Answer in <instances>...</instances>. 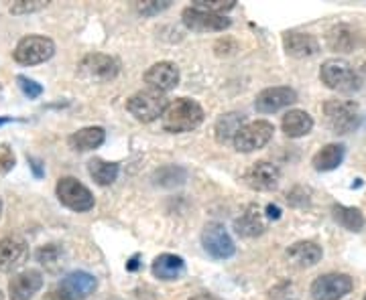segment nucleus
Instances as JSON below:
<instances>
[{
    "mask_svg": "<svg viewBox=\"0 0 366 300\" xmlns=\"http://www.w3.org/2000/svg\"><path fill=\"white\" fill-rule=\"evenodd\" d=\"M144 83L149 86V90H157L161 93L171 92L179 83V67L171 61H159L144 71Z\"/></svg>",
    "mask_w": 366,
    "mask_h": 300,
    "instance_id": "nucleus-13",
    "label": "nucleus"
},
{
    "mask_svg": "<svg viewBox=\"0 0 366 300\" xmlns=\"http://www.w3.org/2000/svg\"><path fill=\"white\" fill-rule=\"evenodd\" d=\"M151 270H153L155 278L169 282V280L182 278L183 272H185V262H183L182 256H175V254H161L155 258Z\"/></svg>",
    "mask_w": 366,
    "mask_h": 300,
    "instance_id": "nucleus-20",
    "label": "nucleus"
},
{
    "mask_svg": "<svg viewBox=\"0 0 366 300\" xmlns=\"http://www.w3.org/2000/svg\"><path fill=\"white\" fill-rule=\"evenodd\" d=\"M281 128L287 134L289 138H301L305 134H310L314 128V118L310 116L303 110H289L287 114L281 120Z\"/></svg>",
    "mask_w": 366,
    "mask_h": 300,
    "instance_id": "nucleus-22",
    "label": "nucleus"
},
{
    "mask_svg": "<svg viewBox=\"0 0 366 300\" xmlns=\"http://www.w3.org/2000/svg\"><path fill=\"white\" fill-rule=\"evenodd\" d=\"M139 268V256H132L131 262H129V266H127V270H131V272H134Z\"/></svg>",
    "mask_w": 366,
    "mask_h": 300,
    "instance_id": "nucleus-39",
    "label": "nucleus"
},
{
    "mask_svg": "<svg viewBox=\"0 0 366 300\" xmlns=\"http://www.w3.org/2000/svg\"><path fill=\"white\" fill-rule=\"evenodd\" d=\"M45 300H69V299H67L66 294H64V292H61V290L57 288V290H51V292H49V294L45 296Z\"/></svg>",
    "mask_w": 366,
    "mask_h": 300,
    "instance_id": "nucleus-37",
    "label": "nucleus"
},
{
    "mask_svg": "<svg viewBox=\"0 0 366 300\" xmlns=\"http://www.w3.org/2000/svg\"><path fill=\"white\" fill-rule=\"evenodd\" d=\"M104 128H100V126H88V128H81V130L74 132L67 138V144L74 150H78V152H88V150H94V148H100L104 144Z\"/></svg>",
    "mask_w": 366,
    "mask_h": 300,
    "instance_id": "nucleus-21",
    "label": "nucleus"
},
{
    "mask_svg": "<svg viewBox=\"0 0 366 300\" xmlns=\"http://www.w3.org/2000/svg\"><path fill=\"white\" fill-rule=\"evenodd\" d=\"M29 165H31V169H33V175H35L37 179H41V177L45 175V170H43V167H41V162L37 160V158L29 157Z\"/></svg>",
    "mask_w": 366,
    "mask_h": 300,
    "instance_id": "nucleus-36",
    "label": "nucleus"
},
{
    "mask_svg": "<svg viewBox=\"0 0 366 300\" xmlns=\"http://www.w3.org/2000/svg\"><path fill=\"white\" fill-rule=\"evenodd\" d=\"M234 227L236 232L240 235H244V237H257V235H261L262 232L267 229L261 211L254 207V205H250V207L236 219Z\"/></svg>",
    "mask_w": 366,
    "mask_h": 300,
    "instance_id": "nucleus-24",
    "label": "nucleus"
},
{
    "mask_svg": "<svg viewBox=\"0 0 366 300\" xmlns=\"http://www.w3.org/2000/svg\"><path fill=\"white\" fill-rule=\"evenodd\" d=\"M356 43H358V37H356V31L352 26L336 25L327 33V45L332 51L350 53L356 47Z\"/></svg>",
    "mask_w": 366,
    "mask_h": 300,
    "instance_id": "nucleus-23",
    "label": "nucleus"
},
{
    "mask_svg": "<svg viewBox=\"0 0 366 300\" xmlns=\"http://www.w3.org/2000/svg\"><path fill=\"white\" fill-rule=\"evenodd\" d=\"M322 248L315 242H297L287 249V260L297 268H312L322 260Z\"/></svg>",
    "mask_w": 366,
    "mask_h": 300,
    "instance_id": "nucleus-19",
    "label": "nucleus"
},
{
    "mask_svg": "<svg viewBox=\"0 0 366 300\" xmlns=\"http://www.w3.org/2000/svg\"><path fill=\"white\" fill-rule=\"evenodd\" d=\"M320 79H322V83H326L330 90L344 93L356 92L362 86L360 76L342 59H327L320 69Z\"/></svg>",
    "mask_w": 366,
    "mask_h": 300,
    "instance_id": "nucleus-3",
    "label": "nucleus"
},
{
    "mask_svg": "<svg viewBox=\"0 0 366 300\" xmlns=\"http://www.w3.org/2000/svg\"><path fill=\"white\" fill-rule=\"evenodd\" d=\"M49 2L47 0H19V2H13L11 4V13L13 14H29V13H37L41 9H45Z\"/></svg>",
    "mask_w": 366,
    "mask_h": 300,
    "instance_id": "nucleus-33",
    "label": "nucleus"
},
{
    "mask_svg": "<svg viewBox=\"0 0 366 300\" xmlns=\"http://www.w3.org/2000/svg\"><path fill=\"white\" fill-rule=\"evenodd\" d=\"M118 61L104 53H90L79 61V76L94 83H106L118 76Z\"/></svg>",
    "mask_w": 366,
    "mask_h": 300,
    "instance_id": "nucleus-7",
    "label": "nucleus"
},
{
    "mask_svg": "<svg viewBox=\"0 0 366 300\" xmlns=\"http://www.w3.org/2000/svg\"><path fill=\"white\" fill-rule=\"evenodd\" d=\"M6 122H11V118H0V124H6Z\"/></svg>",
    "mask_w": 366,
    "mask_h": 300,
    "instance_id": "nucleus-41",
    "label": "nucleus"
},
{
    "mask_svg": "<svg viewBox=\"0 0 366 300\" xmlns=\"http://www.w3.org/2000/svg\"><path fill=\"white\" fill-rule=\"evenodd\" d=\"M43 286V276L39 270H25L13 276L9 282V296L11 300H31Z\"/></svg>",
    "mask_w": 366,
    "mask_h": 300,
    "instance_id": "nucleus-17",
    "label": "nucleus"
},
{
    "mask_svg": "<svg viewBox=\"0 0 366 300\" xmlns=\"http://www.w3.org/2000/svg\"><path fill=\"white\" fill-rule=\"evenodd\" d=\"M334 217L340 223L342 227H346L348 232H360L365 227V215L360 213V209L344 207V205H334Z\"/></svg>",
    "mask_w": 366,
    "mask_h": 300,
    "instance_id": "nucleus-28",
    "label": "nucleus"
},
{
    "mask_svg": "<svg viewBox=\"0 0 366 300\" xmlns=\"http://www.w3.org/2000/svg\"><path fill=\"white\" fill-rule=\"evenodd\" d=\"M327 126L336 134H348L356 130L360 122V110L350 100H330L324 104Z\"/></svg>",
    "mask_w": 366,
    "mask_h": 300,
    "instance_id": "nucleus-5",
    "label": "nucleus"
},
{
    "mask_svg": "<svg viewBox=\"0 0 366 300\" xmlns=\"http://www.w3.org/2000/svg\"><path fill=\"white\" fill-rule=\"evenodd\" d=\"M344 152L346 150H344L342 144H327L315 155L312 165H314L315 170H322V172L338 169L342 165V160H344Z\"/></svg>",
    "mask_w": 366,
    "mask_h": 300,
    "instance_id": "nucleus-26",
    "label": "nucleus"
},
{
    "mask_svg": "<svg viewBox=\"0 0 366 300\" xmlns=\"http://www.w3.org/2000/svg\"><path fill=\"white\" fill-rule=\"evenodd\" d=\"M192 300H220V299H216L214 294H206V292H204V294H197V296H194Z\"/></svg>",
    "mask_w": 366,
    "mask_h": 300,
    "instance_id": "nucleus-40",
    "label": "nucleus"
},
{
    "mask_svg": "<svg viewBox=\"0 0 366 300\" xmlns=\"http://www.w3.org/2000/svg\"><path fill=\"white\" fill-rule=\"evenodd\" d=\"M283 47L291 57L305 59V57H314L320 51V43L314 35L310 33H297V31H289L283 35Z\"/></svg>",
    "mask_w": 366,
    "mask_h": 300,
    "instance_id": "nucleus-18",
    "label": "nucleus"
},
{
    "mask_svg": "<svg viewBox=\"0 0 366 300\" xmlns=\"http://www.w3.org/2000/svg\"><path fill=\"white\" fill-rule=\"evenodd\" d=\"M155 183L161 185V187H175V185H182L185 179H187V172L182 167H165L155 172Z\"/></svg>",
    "mask_w": 366,
    "mask_h": 300,
    "instance_id": "nucleus-29",
    "label": "nucleus"
},
{
    "mask_svg": "<svg viewBox=\"0 0 366 300\" xmlns=\"http://www.w3.org/2000/svg\"><path fill=\"white\" fill-rule=\"evenodd\" d=\"M0 300H4V296H2V292H0Z\"/></svg>",
    "mask_w": 366,
    "mask_h": 300,
    "instance_id": "nucleus-43",
    "label": "nucleus"
},
{
    "mask_svg": "<svg viewBox=\"0 0 366 300\" xmlns=\"http://www.w3.org/2000/svg\"><path fill=\"white\" fill-rule=\"evenodd\" d=\"M267 215H269L271 219H279V217H281V209L277 207V205H269V207H267Z\"/></svg>",
    "mask_w": 366,
    "mask_h": 300,
    "instance_id": "nucleus-38",
    "label": "nucleus"
},
{
    "mask_svg": "<svg viewBox=\"0 0 366 300\" xmlns=\"http://www.w3.org/2000/svg\"><path fill=\"white\" fill-rule=\"evenodd\" d=\"M194 6L208 11V13L224 14L226 11H232L236 6V0H194Z\"/></svg>",
    "mask_w": 366,
    "mask_h": 300,
    "instance_id": "nucleus-31",
    "label": "nucleus"
},
{
    "mask_svg": "<svg viewBox=\"0 0 366 300\" xmlns=\"http://www.w3.org/2000/svg\"><path fill=\"white\" fill-rule=\"evenodd\" d=\"M167 105L169 102H167L165 93L157 92V90H141V92L132 93L127 100V110L131 112V116H134V120H139L143 124L155 122L157 118L163 116Z\"/></svg>",
    "mask_w": 366,
    "mask_h": 300,
    "instance_id": "nucleus-2",
    "label": "nucleus"
},
{
    "mask_svg": "<svg viewBox=\"0 0 366 300\" xmlns=\"http://www.w3.org/2000/svg\"><path fill=\"white\" fill-rule=\"evenodd\" d=\"M274 134V126L267 120H254L249 122L242 130L236 134V138L232 140L234 148L238 152H254L262 146L271 143Z\"/></svg>",
    "mask_w": 366,
    "mask_h": 300,
    "instance_id": "nucleus-8",
    "label": "nucleus"
},
{
    "mask_svg": "<svg viewBox=\"0 0 366 300\" xmlns=\"http://www.w3.org/2000/svg\"><path fill=\"white\" fill-rule=\"evenodd\" d=\"M297 102V92L293 88L281 86V88H267L254 98V108L261 114H274L287 105Z\"/></svg>",
    "mask_w": 366,
    "mask_h": 300,
    "instance_id": "nucleus-12",
    "label": "nucleus"
},
{
    "mask_svg": "<svg viewBox=\"0 0 366 300\" xmlns=\"http://www.w3.org/2000/svg\"><path fill=\"white\" fill-rule=\"evenodd\" d=\"M88 172L96 183L106 187V185H112L117 181L120 167L117 162H106L102 158H92L88 162Z\"/></svg>",
    "mask_w": 366,
    "mask_h": 300,
    "instance_id": "nucleus-27",
    "label": "nucleus"
},
{
    "mask_svg": "<svg viewBox=\"0 0 366 300\" xmlns=\"http://www.w3.org/2000/svg\"><path fill=\"white\" fill-rule=\"evenodd\" d=\"M16 81H19V88L23 90V93L29 100H35V98H39L41 93H43V86L37 83L35 79H29L26 76H19Z\"/></svg>",
    "mask_w": 366,
    "mask_h": 300,
    "instance_id": "nucleus-34",
    "label": "nucleus"
},
{
    "mask_svg": "<svg viewBox=\"0 0 366 300\" xmlns=\"http://www.w3.org/2000/svg\"><path fill=\"white\" fill-rule=\"evenodd\" d=\"M183 25L196 33H208V31H226L228 26L232 25L230 19H226L224 14L208 13V11H202L196 6H187L183 9L182 13Z\"/></svg>",
    "mask_w": 366,
    "mask_h": 300,
    "instance_id": "nucleus-11",
    "label": "nucleus"
},
{
    "mask_svg": "<svg viewBox=\"0 0 366 300\" xmlns=\"http://www.w3.org/2000/svg\"><path fill=\"white\" fill-rule=\"evenodd\" d=\"M244 181L254 191H273L281 183V170L273 162L259 160L247 170Z\"/></svg>",
    "mask_w": 366,
    "mask_h": 300,
    "instance_id": "nucleus-14",
    "label": "nucleus"
},
{
    "mask_svg": "<svg viewBox=\"0 0 366 300\" xmlns=\"http://www.w3.org/2000/svg\"><path fill=\"white\" fill-rule=\"evenodd\" d=\"M29 258V246L25 239L9 235L0 239V270L13 272Z\"/></svg>",
    "mask_w": 366,
    "mask_h": 300,
    "instance_id": "nucleus-15",
    "label": "nucleus"
},
{
    "mask_svg": "<svg viewBox=\"0 0 366 300\" xmlns=\"http://www.w3.org/2000/svg\"><path fill=\"white\" fill-rule=\"evenodd\" d=\"M365 300H366V296H365Z\"/></svg>",
    "mask_w": 366,
    "mask_h": 300,
    "instance_id": "nucleus-44",
    "label": "nucleus"
},
{
    "mask_svg": "<svg viewBox=\"0 0 366 300\" xmlns=\"http://www.w3.org/2000/svg\"><path fill=\"white\" fill-rule=\"evenodd\" d=\"M55 55V43L49 37L41 35H29L16 43L14 47V61L21 66H39L49 61Z\"/></svg>",
    "mask_w": 366,
    "mask_h": 300,
    "instance_id": "nucleus-4",
    "label": "nucleus"
},
{
    "mask_svg": "<svg viewBox=\"0 0 366 300\" xmlns=\"http://www.w3.org/2000/svg\"><path fill=\"white\" fill-rule=\"evenodd\" d=\"M98 286L96 278L88 272H81V270H76V272H69L61 278V284H59V290L66 294L69 300H84L88 299L90 294H94V290Z\"/></svg>",
    "mask_w": 366,
    "mask_h": 300,
    "instance_id": "nucleus-16",
    "label": "nucleus"
},
{
    "mask_svg": "<svg viewBox=\"0 0 366 300\" xmlns=\"http://www.w3.org/2000/svg\"><path fill=\"white\" fill-rule=\"evenodd\" d=\"M171 6V0H144V2H137L134 9L137 13H141L143 16H155V14L167 11Z\"/></svg>",
    "mask_w": 366,
    "mask_h": 300,
    "instance_id": "nucleus-32",
    "label": "nucleus"
},
{
    "mask_svg": "<svg viewBox=\"0 0 366 300\" xmlns=\"http://www.w3.org/2000/svg\"><path fill=\"white\" fill-rule=\"evenodd\" d=\"M247 126V118L244 114H238V112H230V114H224L218 122H216V140L218 143H228V140H234L236 134Z\"/></svg>",
    "mask_w": 366,
    "mask_h": 300,
    "instance_id": "nucleus-25",
    "label": "nucleus"
},
{
    "mask_svg": "<svg viewBox=\"0 0 366 300\" xmlns=\"http://www.w3.org/2000/svg\"><path fill=\"white\" fill-rule=\"evenodd\" d=\"M202 122H204V110L196 100H189V98H177L169 102L167 110L161 116V126L173 134L192 132Z\"/></svg>",
    "mask_w": 366,
    "mask_h": 300,
    "instance_id": "nucleus-1",
    "label": "nucleus"
},
{
    "mask_svg": "<svg viewBox=\"0 0 366 300\" xmlns=\"http://www.w3.org/2000/svg\"><path fill=\"white\" fill-rule=\"evenodd\" d=\"M0 215H2V199H0Z\"/></svg>",
    "mask_w": 366,
    "mask_h": 300,
    "instance_id": "nucleus-42",
    "label": "nucleus"
},
{
    "mask_svg": "<svg viewBox=\"0 0 366 300\" xmlns=\"http://www.w3.org/2000/svg\"><path fill=\"white\" fill-rule=\"evenodd\" d=\"M354 282L346 274H324L315 278L312 284V299L314 300H340L350 294Z\"/></svg>",
    "mask_w": 366,
    "mask_h": 300,
    "instance_id": "nucleus-10",
    "label": "nucleus"
},
{
    "mask_svg": "<svg viewBox=\"0 0 366 300\" xmlns=\"http://www.w3.org/2000/svg\"><path fill=\"white\" fill-rule=\"evenodd\" d=\"M14 167V155L11 152V148L9 146H4L2 148V155H0V170L2 172H6V170H11Z\"/></svg>",
    "mask_w": 366,
    "mask_h": 300,
    "instance_id": "nucleus-35",
    "label": "nucleus"
},
{
    "mask_svg": "<svg viewBox=\"0 0 366 300\" xmlns=\"http://www.w3.org/2000/svg\"><path fill=\"white\" fill-rule=\"evenodd\" d=\"M55 191H57L59 201L67 209L76 211V213H84V211H90L94 207V195H92V191L86 185L79 183L78 179H74V177L59 179Z\"/></svg>",
    "mask_w": 366,
    "mask_h": 300,
    "instance_id": "nucleus-6",
    "label": "nucleus"
},
{
    "mask_svg": "<svg viewBox=\"0 0 366 300\" xmlns=\"http://www.w3.org/2000/svg\"><path fill=\"white\" fill-rule=\"evenodd\" d=\"M202 246L214 260H228L236 252L234 242L222 223L212 222L202 232Z\"/></svg>",
    "mask_w": 366,
    "mask_h": 300,
    "instance_id": "nucleus-9",
    "label": "nucleus"
},
{
    "mask_svg": "<svg viewBox=\"0 0 366 300\" xmlns=\"http://www.w3.org/2000/svg\"><path fill=\"white\" fill-rule=\"evenodd\" d=\"M37 260L45 266V268H49V270H55L59 264H61V248L59 246H55V244H47V246H41L37 249Z\"/></svg>",
    "mask_w": 366,
    "mask_h": 300,
    "instance_id": "nucleus-30",
    "label": "nucleus"
}]
</instances>
